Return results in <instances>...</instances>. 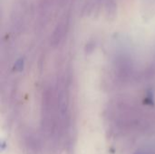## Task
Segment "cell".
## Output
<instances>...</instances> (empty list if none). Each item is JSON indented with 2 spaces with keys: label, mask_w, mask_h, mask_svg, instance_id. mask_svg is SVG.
I'll use <instances>...</instances> for the list:
<instances>
[{
  "label": "cell",
  "mask_w": 155,
  "mask_h": 154,
  "mask_svg": "<svg viewBox=\"0 0 155 154\" xmlns=\"http://www.w3.org/2000/svg\"><path fill=\"white\" fill-rule=\"evenodd\" d=\"M136 154H154L153 152H151L150 150H147V149H144V150H140L138 151Z\"/></svg>",
  "instance_id": "6da1fadb"
}]
</instances>
